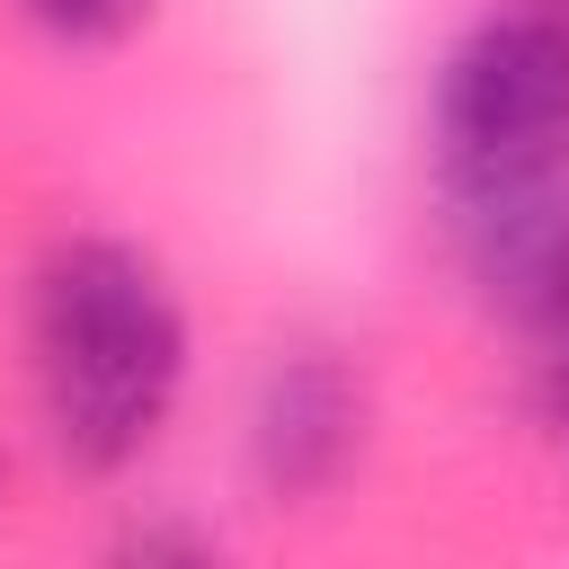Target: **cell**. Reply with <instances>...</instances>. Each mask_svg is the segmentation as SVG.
<instances>
[{
  "instance_id": "cell-7",
  "label": "cell",
  "mask_w": 569,
  "mask_h": 569,
  "mask_svg": "<svg viewBox=\"0 0 569 569\" xmlns=\"http://www.w3.org/2000/svg\"><path fill=\"white\" fill-rule=\"evenodd\" d=\"M525 365V409H533V427H542V445L569 462V311L516 356Z\"/></svg>"
},
{
  "instance_id": "cell-1",
  "label": "cell",
  "mask_w": 569,
  "mask_h": 569,
  "mask_svg": "<svg viewBox=\"0 0 569 569\" xmlns=\"http://www.w3.org/2000/svg\"><path fill=\"white\" fill-rule=\"evenodd\" d=\"M9 338L27 436L80 489H124L196 400V302L124 222H53L18 267Z\"/></svg>"
},
{
  "instance_id": "cell-3",
  "label": "cell",
  "mask_w": 569,
  "mask_h": 569,
  "mask_svg": "<svg viewBox=\"0 0 569 569\" xmlns=\"http://www.w3.org/2000/svg\"><path fill=\"white\" fill-rule=\"evenodd\" d=\"M391 400H382V365L365 338L329 329V320H293L276 329L231 400V462L240 489L276 516H329L365 489L373 453H382Z\"/></svg>"
},
{
  "instance_id": "cell-5",
  "label": "cell",
  "mask_w": 569,
  "mask_h": 569,
  "mask_svg": "<svg viewBox=\"0 0 569 569\" xmlns=\"http://www.w3.org/2000/svg\"><path fill=\"white\" fill-rule=\"evenodd\" d=\"M89 569H240L231 533L187 498H124L89 551Z\"/></svg>"
},
{
  "instance_id": "cell-2",
  "label": "cell",
  "mask_w": 569,
  "mask_h": 569,
  "mask_svg": "<svg viewBox=\"0 0 569 569\" xmlns=\"http://www.w3.org/2000/svg\"><path fill=\"white\" fill-rule=\"evenodd\" d=\"M542 178H569V0H471L418 80L427 213Z\"/></svg>"
},
{
  "instance_id": "cell-4",
  "label": "cell",
  "mask_w": 569,
  "mask_h": 569,
  "mask_svg": "<svg viewBox=\"0 0 569 569\" xmlns=\"http://www.w3.org/2000/svg\"><path fill=\"white\" fill-rule=\"evenodd\" d=\"M427 231H436V249L453 267V293L516 356L569 311V178L471 196V204H436Z\"/></svg>"
},
{
  "instance_id": "cell-8",
  "label": "cell",
  "mask_w": 569,
  "mask_h": 569,
  "mask_svg": "<svg viewBox=\"0 0 569 569\" xmlns=\"http://www.w3.org/2000/svg\"><path fill=\"white\" fill-rule=\"evenodd\" d=\"M0 498H9V462H0Z\"/></svg>"
},
{
  "instance_id": "cell-6",
  "label": "cell",
  "mask_w": 569,
  "mask_h": 569,
  "mask_svg": "<svg viewBox=\"0 0 569 569\" xmlns=\"http://www.w3.org/2000/svg\"><path fill=\"white\" fill-rule=\"evenodd\" d=\"M0 9H9V27H27L62 62H107L169 18V0H0Z\"/></svg>"
}]
</instances>
